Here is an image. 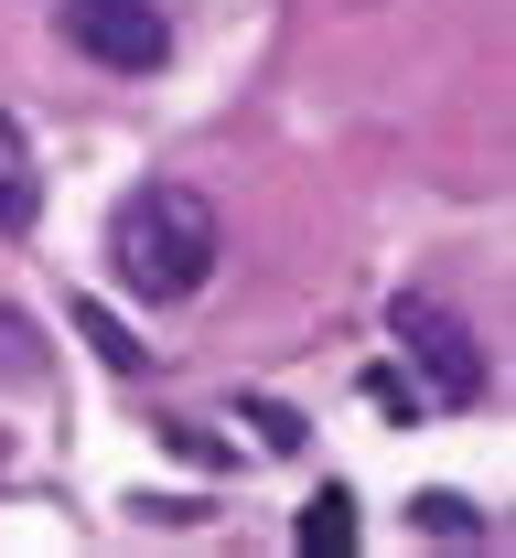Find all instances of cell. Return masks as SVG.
I'll use <instances>...</instances> for the list:
<instances>
[{
  "mask_svg": "<svg viewBox=\"0 0 516 558\" xmlns=\"http://www.w3.org/2000/svg\"><path fill=\"white\" fill-rule=\"evenodd\" d=\"M367 398H376V409H398V418H420V387H409L398 365H376V376H367Z\"/></svg>",
  "mask_w": 516,
  "mask_h": 558,
  "instance_id": "obj_9",
  "label": "cell"
},
{
  "mask_svg": "<svg viewBox=\"0 0 516 558\" xmlns=\"http://www.w3.org/2000/svg\"><path fill=\"white\" fill-rule=\"evenodd\" d=\"M33 205H44V172H33V140L0 119V236H22L33 226Z\"/></svg>",
  "mask_w": 516,
  "mask_h": 558,
  "instance_id": "obj_4",
  "label": "cell"
},
{
  "mask_svg": "<svg viewBox=\"0 0 516 558\" xmlns=\"http://www.w3.org/2000/svg\"><path fill=\"white\" fill-rule=\"evenodd\" d=\"M420 526H431V537H484V515H473L463 494H420Z\"/></svg>",
  "mask_w": 516,
  "mask_h": 558,
  "instance_id": "obj_7",
  "label": "cell"
},
{
  "mask_svg": "<svg viewBox=\"0 0 516 558\" xmlns=\"http://www.w3.org/2000/svg\"><path fill=\"white\" fill-rule=\"evenodd\" d=\"M291 537H301L312 558H345V548H356V494H345V484H323V494H312V505L291 515Z\"/></svg>",
  "mask_w": 516,
  "mask_h": 558,
  "instance_id": "obj_5",
  "label": "cell"
},
{
  "mask_svg": "<svg viewBox=\"0 0 516 558\" xmlns=\"http://www.w3.org/2000/svg\"><path fill=\"white\" fill-rule=\"evenodd\" d=\"M75 333L97 344V365H119V376H141V333H119V312H108V301H75Z\"/></svg>",
  "mask_w": 516,
  "mask_h": 558,
  "instance_id": "obj_6",
  "label": "cell"
},
{
  "mask_svg": "<svg viewBox=\"0 0 516 558\" xmlns=\"http://www.w3.org/2000/svg\"><path fill=\"white\" fill-rule=\"evenodd\" d=\"M65 44L86 65H108V75H161L172 22H161L151 0H65Z\"/></svg>",
  "mask_w": 516,
  "mask_h": 558,
  "instance_id": "obj_2",
  "label": "cell"
},
{
  "mask_svg": "<svg viewBox=\"0 0 516 558\" xmlns=\"http://www.w3.org/2000/svg\"><path fill=\"white\" fill-rule=\"evenodd\" d=\"M398 344H409V365L431 376L442 409H473V398H484V354H473V333L452 323L442 301H398Z\"/></svg>",
  "mask_w": 516,
  "mask_h": 558,
  "instance_id": "obj_3",
  "label": "cell"
},
{
  "mask_svg": "<svg viewBox=\"0 0 516 558\" xmlns=\"http://www.w3.org/2000/svg\"><path fill=\"white\" fill-rule=\"evenodd\" d=\"M216 247H226V226L216 205L194 194V183H141L130 205H119V226H108V269H119V290L130 301H194L205 279H216Z\"/></svg>",
  "mask_w": 516,
  "mask_h": 558,
  "instance_id": "obj_1",
  "label": "cell"
},
{
  "mask_svg": "<svg viewBox=\"0 0 516 558\" xmlns=\"http://www.w3.org/2000/svg\"><path fill=\"white\" fill-rule=\"evenodd\" d=\"M237 418H248V429H259L269 451H301V418L280 409V398H248V409H237Z\"/></svg>",
  "mask_w": 516,
  "mask_h": 558,
  "instance_id": "obj_8",
  "label": "cell"
}]
</instances>
